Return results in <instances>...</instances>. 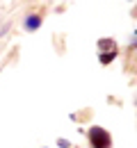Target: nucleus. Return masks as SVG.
<instances>
[{
	"label": "nucleus",
	"mask_w": 137,
	"mask_h": 148,
	"mask_svg": "<svg viewBox=\"0 0 137 148\" xmlns=\"http://www.w3.org/2000/svg\"><path fill=\"white\" fill-rule=\"evenodd\" d=\"M89 141L94 148H110V134L103 128H92L89 130Z\"/></svg>",
	"instance_id": "1"
},
{
	"label": "nucleus",
	"mask_w": 137,
	"mask_h": 148,
	"mask_svg": "<svg viewBox=\"0 0 137 148\" xmlns=\"http://www.w3.org/2000/svg\"><path fill=\"white\" fill-rule=\"evenodd\" d=\"M39 25H41L39 16H28V21H25V27H28V30H37Z\"/></svg>",
	"instance_id": "2"
}]
</instances>
